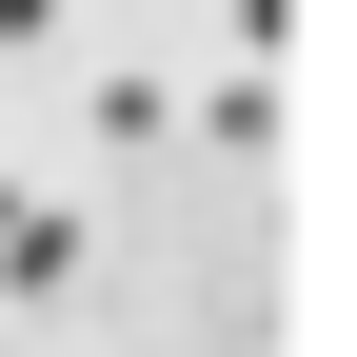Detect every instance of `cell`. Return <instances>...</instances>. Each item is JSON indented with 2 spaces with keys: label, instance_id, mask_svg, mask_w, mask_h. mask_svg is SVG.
<instances>
[{
  "label": "cell",
  "instance_id": "cell-1",
  "mask_svg": "<svg viewBox=\"0 0 357 357\" xmlns=\"http://www.w3.org/2000/svg\"><path fill=\"white\" fill-rule=\"evenodd\" d=\"M79 258H100V218L40 199V178H0V298H79Z\"/></svg>",
  "mask_w": 357,
  "mask_h": 357
},
{
  "label": "cell",
  "instance_id": "cell-2",
  "mask_svg": "<svg viewBox=\"0 0 357 357\" xmlns=\"http://www.w3.org/2000/svg\"><path fill=\"white\" fill-rule=\"evenodd\" d=\"M100 139H119V159H159V139H178V79H159V60H119V79H100Z\"/></svg>",
  "mask_w": 357,
  "mask_h": 357
},
{
  "label": "cell",
  "instance_id": "cell-3",
  "mask_svg": "<svg viewBox=\"0 0 357 357\" xmlns=\"http://www.w3.org/2000/svg\"><path fill=\"white\" fill-rule=\"evenodd\" d=\"M199 139H238V159L278 139V60H238V79H199Z\"/></svg>",
  "mask_w": 357,
  "mask_h": 357
},
{
  "label": "cell",
  "instance_id": "cell-4",
  "mask_svg": "<svg viewBox=\"0 0 357 357\" xmlns=\"http://www.w3.org/2000/svg\"><path fill=\"white\" fill-rule=\"evenodd\" d=\"M40 40H60V0H0V60H40Z\"/></svg>",
  "mask_w": 357,
  "mask_h": 357
}]
</instances>
